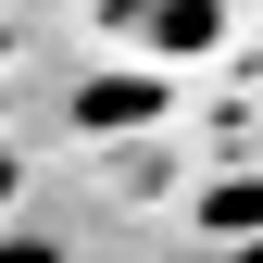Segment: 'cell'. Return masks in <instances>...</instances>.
I'll list each match as a JSON object with an SVG mask.
<instances>
[{"mask_svg": "<svg viewBox=\"0 0 263 263\" xmlns=\"http://www.w3.org/2000/svg\"><path fill=\"white\" fill-rule=\"evenodd\" d=\"M125 38H138L151 63H188L226 38V0H125Z\"/></svg>", "mask_w": 263, "mask_h": 263, "instance_id": "1", "label": "cell"}, {"mask_svg": "<svg viewBox=\"0 0 263 263\" xmlns=\"http://www.w3.org/2000/svg\"><path fill=\"white\" fill-rule=\"evenodd\" d=\"M138 113H163V76H101L76 101V125H138Z\"/></svg>", "mask_w": 263, "mask_h": 263, "instance_id": "2", "label": "cell"}, {"mask_svg": "<svg viewBox=\"0 0 263 263\" xmlns=\"http://www.w3.org/2000/svg\"><path fill=\"white\" fill-rule=\"evenodd\" d=\"M0 263H63V238H38V226H13V238H0Z\"/></svg>", "mask_w": 263, "mask_h": 263, "instance_id": "3", "label": "cell"}]
</instances>
